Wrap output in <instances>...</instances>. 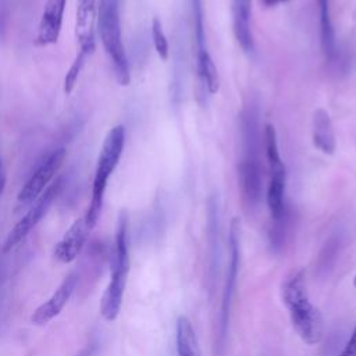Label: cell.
Listing matches in <instances>:
<instances>
[{
  "label": "cell",
  "instance_id": "30bf717a",
  "mask_svg": "<svg viewBox=\"0 0 356 356\" xmlns=\"http://www.w3.org/2000/svg\"><path fill=\"white\" fill-rule=\"evenodd\" d=\"M78 277L75 273L68 274L63 282L58 285V288L51 293V296L43 302L39 307L35 309V312L31 316V321L35 325H44L50 320H53L56 316L61 313L67 302L70 300L75 286H76Z\"/></svg>",
  "mask_w": 356,
  "mask_h": 356
},
{
  "label": "cell",
  "instance_id": "4fadbf2b",
  "mask_svg": "<svg viewBox=\"0 0 356 356\" xmlns=\"http://www.w3.org/2000/svg\"><path fill=\"white\" fill-rule=\"evenodd\" d=\"M312 138H313L314 147L321 153L327 156H331L335 153L337 139H335L334 124L330 113L323 107H318L313 113Z\"/></svg>",
  "mask_w": 356,
  "mask_h": 356
},
{
  "label": "cell",
  "instance_id": "8992f818",
  "mask_svg": "<svg viewBox=\"0 0 356 356\" xmlns=\"http://www.w3.org/2000/svg\"><path fill=\"white\" fill-rule=\"evenodd\" d=\"M241 229H239V220L234 218L231 221L229 228V259L227 266V275L224 282V289L221 295V306L217 323V334H216V352H222L227 341L228 334V324H229V314L232 299L235 295L238 271H239V261H241Z\"/></svg>",
  "mask_w": 356,
  "mask_h": 356
},
{
  "label": "cell",
  "instance_id": "7a4b0ae2",
  "mask_svg": "<svg viewBox=\"0 0 356 356\" xmlns=\"http://www.w3.org/2000/svg\"><path fill=\"white\" fill-rule=\"evenodd\" d=\"M124 146H125V127L118 124L113 127L104 136L99 156H97L95 175L92 181L90 200H89L86 213L83 216L89 229H92L96 225L100 217L107 182L120 163V159L124 152Z\"/></svg>",
  "mask_w": 356,
  "mask_h": 356
},
{
  "label": "cell",
  "instance_id": "52a82bcc",
  "mask_svg": "<svg viewBox=\"0 0 356 356\" xmlns=\"http://www.w3.org/2000/svg\"><path fill=\"white\" fill-rule=\"evenodd\" d=\"M63 186H64V177L60 175L53 179V182L43 191V193L31 206H28V211L17 221V224L11 228V231L7 235L3 243L4 253L14 249L39 224V221L46 216L53 202L60 195Z\"/></svg>",
  "mask_w": 356,
  "mask_h": 356
},
{
  "label": "cell",
  "instance_id": "ffe728a7",
  "mask_svg": "<svg viewBox=\"0 0 356 356\" xmlns=\"http://www.w3.org/2000/svg\"><path fill=\"white\" fill-rule=\"evenodd\" d=\"M192 4V17H193V38L196 56L206 53V33H204V17H203V6L202 0H191Z\"/></svg>",
  "mask_w": 356,
  "mask_h": 356
},
{
  "label": "cell",
  "instance_id": "5bb4252c",
  "mask_svg": "<svg viewBox=\"0 0 356 356\" xmlns=\"http://www.w3.org/2000/svg\"><path fill=\"white\" fill-rule=\"evenodd\" d=\"M232 13V29L236 42L245 51L253 50V35L250 28L252 0H229Z\"/></svg>",
  "mask_w": 356,
  "mask_h": 356
},
{
  "label": "cell",
  "instance_id": "3957f363",
  "mask_svg": "<svg viewBox=\"0 0 356 356\" xmlns=\"http://www.w3.org/2000/svg\"><path fill=\"white\" fill-rule=\"evenodd\" d=\"M120 3L121 0H97L96 28L117 82L127 86L131 82V72L122 42Z\"/></svg>",
  "mask_w": 356,
  "mask_h": 356
},
{
  "label": "cell",
  "instance_id": "2e32d148",
  "mask_svg": "<svg viewBox=\"0 0 356 356\" xmlns=\"http://www.w3.org/2000/svg\"><path fill=\"white\" fill-rule=\"evenodd\" d=\"M320 14V42L321 50L327 61H334L337 57V40L335 29L331 18L330 0H317Z\"/></svg>",
  "mask_w": 356,
  "mask_h": 356
},
{
  "label": "cell",
  "instance_id": "484cf974",
  "mask_svg": "<svg viewBox=\"0 0 356 356\" xmlns=\"http://www.w3.org/2000/svg\"><path fill=\"white\" fill-rule=\"evenodd\" d=\"M353 285H355V288H356V275H355V278H353Z\"/></svg>",
  "mask_w": 356,
  "mask_h": 356
},
{
  "label": "cell",
  "instance_id": "6da1fadb",
  "mask_svg": "<svg viewBox=\"0 0 356 356\" xmlns=\"http://www.w3.org/2000/svg\"><path fill=\"white\" fill-rule=\"evenodd\" d=\"M282 302L288 309L291 323L300 339L307 345H316L323 338L324 323L320 310L310 302L305 273L302 270L289 274L281 286Z\"/></svg>",
  "mask_w": 356,
  "mask_h": 356
},
{
  "label": "cell",
  "instance_id": "5b68a950",
  "mask_svg": "<svg viewBox=\"0 0 356 356\" xmlns=\"http://www.w3.org/2000/svg\"><path fill=\"white\" fill-rule=\"evenodd\" d=\"M264 150H266V157L270 168V181H268L267 193H266L270 217L273 222L285 221V220H289L288 206L285 202L286 171L280 157L277 132L271 124H267L264 128Z\"/></svg>",
  "mask_w": 356,
  "mask_h": 356
},
{
  "label": "cell",
  "instance_id": "cb8c5ba5",
  "mask_svg": "<svg viewBox=\"0 0 356 356\" xmlns=\"http://www.w3.org/2000/svg\"><path fill=\"white\" fill-rule=\"evenodd\" d=\"M4 188H6V170H4L3 161L0 159V195L3 193Z\"/></svg>",
  "mask_w": 356,
  "mask_h": 356
},
{
  "label": "cell",
  "instance_id": "d6986e66",
  "mask_svg": "<svg viewBox=\"0 0 356 356\" xmlns=\"http://www.w3.org/2000/svg\"><path fill=\"white\" fill-rule=\"evenodd\" d=\"M93 50L95 49H90V47H79V50L76 51V56L64 78V92L67 95H70L74 90V88L78 82V78H79L89 56L93 53Z\"/></svg>",
  "mask_w": 356,
  "mask_h": 356
},
{
  "label": "cell",
  "instance_id": "7c38bea8",
  "mask_svg": "<svg viewBox=\"0 0 356 356\" xmlns=\"http://www.w3.org/2000/svg\"><path fill=\"white\" fill-rule=\"evenodd\" d=\"M97 0H76L75 38L79 47L95 49Z\"/></svg>",
  "mask_w": 356,
  "mask_h": 356
},
{
  "label": "cell",
  "instance_id": "7402d4cb",
  "mask_svg": "<svg viewBox=\"0 0 356 356\" xmlns=\"http://www.w3.org/2000/svg\"><path fill=\"white\" fill-rule=\"evenodd\" d=\"M338 356H356V327L353 328L349 339Z\"/></svg>",
  "mask_w": 356,
  "mask_h": 356
},
{
  "label": "cell",
  "instance_id": "e0dca14e",
  "mask_svg": "<svg viewBox=\"0 0 356 356\" xmlns=\"http://www.w3.org/2000/svg\"><path fill=\"white\" fill-rule=\"evenodd\" d=\"M177 353L178 356H200V349L195 330L188 317L179 316L177 320Z\"/></svg>",
  "mask_w": 356,
  "mask_h": 356
},
{
  "label": "cell",
  "instance_id": "9c48e42d",
  "mask_svg": "<svg viewBox=\"0 0 356 356\" xmlns=\"http://www.w3.org/2000/svg\"><path fill=\"white\" fill-rule=\"evenodd\" d=\"M67 0H46L35 35V46L46 47L57 43L64 19Z\"/></svg>",
  "mask_w": 356,
  "mask_h": 356
},
{
  "label": "cell",
  "instance_id": "d4e9b609",
  "mask_svg": "<svg viewBox=\"0 0 356 356\" xmlns=\"http://www.w3.org/2000/svg\"><path fill=\"white\" fill-rule=\"evenodd\" d=\"M285 1H288V0H263L264 6H267V7H273V6H277L280 3H285Z\"/></svg>",
  "mask_w": 356,
  "mask_h": 356
},
{
  "label": "cell",
  "instance_id": "603a6c76",
  "mask_svg": "<svg viewBox=\"0 0 356 356\" xmlns=\"http://www.w3.org/2000/svg\"><path fill=\"white\" fill-rule=\"evenodd\" d=\"M93 350H95V345H93V343H88V345L83 346L75 356H92Z\"/></svg>",
  "mask_w": 356,
  "mask_h": 356
},
{
  "label": "cell",
  "instance_id": "ac0fdd59",
  "mask_svg": "<svg viewBox=\"0 0 356 356\" xmlns=\"http://www.w3.org/2000/svg\"><path fill=\"white\" fill-rule=\"evenodd\" d=\"M196 71L200 86H203L211 95L216 93L220 88V79L216 64L209 51L196 56Z\"/></svg>",
  "mask_w": 356,
  "mask_h": 356
},
{
  "label": "cell",
  "instance_id": "44dd1931",
  "mask_svg": "<svg viewBox=\"0 0 356 356\" xmlns=\"http://www.w3.org/2000/svg\"><path fill=\"white\" fill-rule=\"evenodd\" d=\"M150 29H152V39H153L154 50H156L157 56L161 60L165 61L168 58V54H170V46H168L167 36H165V33L163 31V25H161L160 19L157 17L153 18Z\"/></svg>",
  "mask_w": 356,
  "mask_h": 356
},
{
  "label": "cell",
  "instance_id": "ba28073f",
  "mask_svg": "<svg viewBox=\"0 0 356 356\" xmlns=\"http://www.w3.org/2000/svg\"><path fill=\"white\" fill-rule=\"evenodd\" d=\"M67 157V150L64 147H57L50 150L44 154L39 163L36 164L35 170L22 185L17 195V204L18 207H28L31 206L42 193L43 191L53 182L57 172L60 171L64 160Z\"/></svg>",
  "mask_w": 356,
  "mask_h": 356
},
{
  "label": "cell",
  "instance_id": "277c9868",
  "mask_svg": "<svg viewBox=\"0 0 356 356\" xmlns=\"http://www.w3.org/2000/svg\"><path fill=\"white\" fill-rule=\"evenodd\" d=\"M128 271V217L125 213H121L117 222L114 249L111 254V275L100 302V313L107 321L115 320L121 310Z\"/></svg>",
  "mask_w": 356,
  "mask_h": 356
},
{
  "label": "cell",
  "instance_id": "8fae6325",
  "mask_svg": "<svg viewBox=\"0 0 356 356\" xmlns=\"http://www.w3.org/2000/svg\"><path fill=\"white\" fill-rule=\"evenodd\" d=\"M89 227L86 225L85 217L76 218L70 228L64 232L63 238L56 243L53 254L60 263H71L74 261L81 250L83 249V245L86 242V236L89 232Z\"/></svg>",
  "mask_w": 356,
  "mask_h": 356
},
{
  "label": "cell",
  "instance_id": "9a60e30c",
  "mask_svg": "<svg viewBox=\"0 0 356 356\" xmlns=\"http://www.w3.org/2000/svg\"><path fill=\"white\" fill-rule=\"evenodd\" d=\"M207 253H209V274L214 281L218 254H220V218H218V200L216 195H211L207 200Z\"/></svg>",
  "mask_w": 356,
  "mask_h": 356
}]
</instances>
